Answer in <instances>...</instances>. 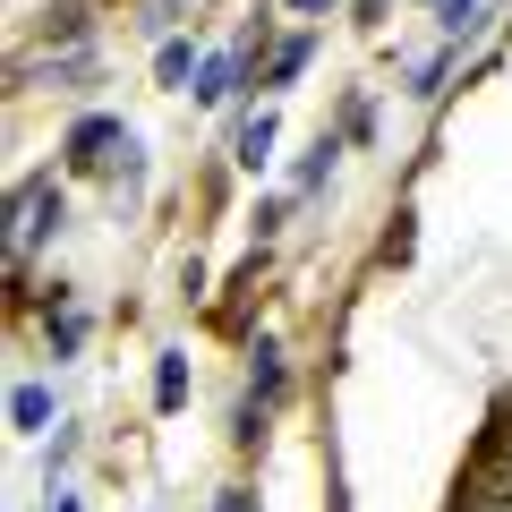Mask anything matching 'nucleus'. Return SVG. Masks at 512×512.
<instances>
[{
    "label": "nucleus",
    "instance_id": "7",
    "mask_svg": "<svg viewBox=\"0 0 512 512\" xmlns=\"http://www.w3.org/2000/svg\"><path fill=\"white\" fill-rule=\"evenodd\" d=\"M299 69H308V35H291V43H282L274 60H265V77H274V86H291Z\"/></svg>",
    "mask_w": 512,
    "mask_h": 512
},
{
    "label": "nucleus",
    "instance_id": "5",
    "mask_svg": "<svg viewBox=\"0 0 512 512\" xmlns=\"http://www.w3.org/2000/svg\"><path fill=\"white\" fill-rule=\"evenodd\" d=\"M231 86H239V60H231V52H214V60L197 69V103H222Z\"/></svg>",
    "mask_w": 512,
    "mask_h": 512
},
{
    "label": "nucleus",
    "instance_id": "3",
    "mask_svg": "<svg viewBox=\"0 0 512 512\" xmlns=\"http://www.w3.org/2000/svg\"><path fill=\"white\" fill-rule=\"evenodd\" d=\"M239 163H248V171H265V163H274V111H256V120L239 128Z\"/></svg>",
    "mask_w": 512,
    "mask_h": 512
},
{
    "label": "nucleus",
    "instance_id": "15",
    "mask_svg": "<svg viewBox=\"0 0 512 512\" xmlns=\"http://www.w3.org/2000/svg\"><path fill=\"white\" fill-rule=\"evenodd\" d=\"M180 9H188V0H154V18H180Z\"/></svg>",
    "mask_w": 512,
    "mask_h": 512
},
{
    "label": "nucleus",
    "instance_id": "8",
    "mask_svg": "<svg viewBox=\"0 0 512 512\" xmlns=\"http://www.w3.org/2000/svg\"><path fill=\"white\" fill-rule=\"evenodd\" d=\"M256 393H265V402L282 393V359H274V342H256Z\"/></svg>",
    "mask_w": 512,
    "mask_h": 512
},
{
    "label": "nucleus",
    "instance_id": "12",
    "mask_svg": "<svg viewBox=\"0 0 512 512\" xmlns=\"http://www.w3.org/2000/svg\"><path fill=\"white\" fill-rule=\"evenodd\" d=\"M214 512H256V495H248V487H222V495H214Z\"/></svg>",
    "mask_w": 512,
    "mask_h": 512
},
{
    "label": "nucleus",
    "instance_id": "1",
    "mask_svg": "<svg viewBox=\"0 0 512 512\" xmlns=\"http://www.w3.org/2000/svg\"><path fill=\"white\" fill-rule=\"evenodd\" d=\"M52 231H60V188L52 180H18V197H9V256H35Z\"/></svg>",
    "mask_w": 512,
    "mask_h": 512
},
{
    "label": "nucleus",
    "instance_id": "16",
    "mask_svg": "<svg viewBox=\"0 0 512 512\" xmlns=\"http://www.w3.org/2000/svg\"><path fill=\"white\" fill-rule=\"evenodd\" d=\"M291 9H325V0H291Z\"/></svg>",
    "mask_w": 512,
    "mask_h": 512
},
{
    "label": "nucleus",
    "instance_id": "2",
    "mask_svg": "<svg viewBox=\"0 0 512 512\" xmlns=\"http://www.w3.org/2000/svg\"><path fill=\"white\" fill-rule=\"evenodd\" d=\"M111 146H128L120 120H77V128H69V163H77V171H103Z\"/></svg>",
    "mask_w": 512,
    "mask_h": 512
},
{
    "label": "nucleus",
    "instance_id": "11",
    "mask_svg": "<svg viewBox=\"0 0 512 512\" xmlns=\"http://www.w3.org/2000/svg\"><path fill=\"white\" fill-rule=\"evenodd\" d=\"M325 171H333V137L308 154V163H299V188H325Z\"/></svg>",
    "mask_w": 512,
    "mask_h": 512
},
{
    "label": "nucleus",
    "instance_id": "10",
    "mask_svg": "<svg viewBox=\"0 0 512 512\" xmlns=\"http://www.w3.org/2000/svg\"><path fill=\"white\" fill-rule=\"evenodd\" d=\"M470 26H478V0H444V35L461 43V35H470Z\"/></svg>",
    "mask_w": 512,
    "mask_h": 512
},
{
    "label": "nucleus",
    "instance_id": "9",
    "mask_svg": "<svg viewBox=\"0 0 512 512\" xmlns=\"http://www.w3.org/2000/svg\"><path fill=\"white\" fill-rule=\"evenodd\" d=\"M154 77H163V86H180V77H188V43H163V52H154Z\"/></svg>",
    "mask_w": 512,
    "mask_h": 512
},
{
    "label": "nucleus",
    "instance_id": "13",
    "mask_svg": "<svg viewBox=\"0 0 512 512\" xmlns=\"http://www.w3.org/2000/svg\"><path fill=\"white\" fill-rule=\"evenodd\" d=\"M461 512H512V495H495V487H487V495H470Z\"/></svg>",
    "mask_w": 512,
    "mask_h": 512
},
{
    "label": "nucleus",
    "instance_id": "14",
    "mask_svg": "<svg viewBox=\"0 0 512 512\" xmlns=\"http://www.w3.org/2000/svg\"><path fill=\"white\" fill-rule=\"evenodd\" d=\"M495 495H512V444L495 453Z\"/></svg>",
    "mask_w": 512,
    "mask_h": 512
},
{
    "label": "nucleus",
    "instance_id": "6",
    "mask_svg": "<svg viewBox=\"0 0 512 512\" xmlns=\"http://www.w3.org/2000/svg\"><path fill=\"white\" fill-rule=\"evenodd\" d=\"M154 402H163V410L188 402V359H163V367H154Z\"/></svg>",
    "mask_w": 512,
    "mask_h": 512
},
{
    "label": "nucleus",
    "instance_id": "17",
    "mask_svg": "<svg viewBox=\"0 0 512 512\" xmlns=\"http://www.w3.org/2000/svg\"><path fill=\"white\" fill-rule=\"evenodd\" d=\"M52 512H77V504H69V495H60V504H52Z\"/></svg>",
    "mask_w": 512,
    "mask_h": 512
},
{
    "label": "nucleus",
    "instance_id": "4",
    "mask_svg": "<svg viewBox=\"0 0 512 512\" xmlns=\"http://www.w3.org/2000/svg\"><path fill=\"white\" fill-rule=\"evenodd\" d=\"M9 419H18L26 436H43V419H52V393H43V384H18V393H9Z\"/></svg>",
    "mask_w": 512,
    "mask_h": 512
}]
</instances>
